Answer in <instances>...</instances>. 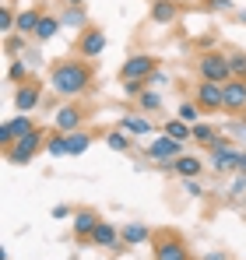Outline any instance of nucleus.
Listing matches in <instances>:
<instances>
[{
    "label": "nucleus",
    "mask_w": 246,
    "mask_h": 260,
    "mask_svg": "<svg viewBox=\"0 0 246 260\" xmlns=\"http://www.w3.org/2000/svg\"><path fill=\"white\" fill-rule=\"evenodd\" d=\"M28 130H36L32 116H28V113H18L14 120H4V127H0V144L7 148V144H14L18 137H25Z\"/></svg>",
    "instance_id": "obj_10"
},
{
    "label": "nucleus",
    "mask_w": 246,
    "mask_h": 260,
    "mask_svg": "<svg viewBox=\"0 0 246 260\" xmlns=\"http://www.w3.org/2000/svg\"><path fill=\"white\" fill-rule=\"evenodd\" d=\"M243 190H246V176L239 173V179H236V183H232V193H243Z\"/></svg>",
    "instance_id": "obj_37"
},
{
    "label": "nucleus",
    "mask_w": 246,
    "mask_h": 260,
    "mask_svg": "<svg viewBox=\"0 0 246 260\" xmlns=\"http://www.w3.org/2000/svg\"><path fill=\"white\" fill-rule=\"evenodd\" d=\"M197 106H201L204 113L222 109V85H218V81H204V85H197Z\"/></svg>",
    "instance_id": "obj_12"
},
{
    "label": "nucleus",
    "mask_w": 246,
    "mask_h": 260,
    "mask_svg": "<svg viewBox=\"0 0 246 260\" xmlns=\"http://www.w3.org/2000/svg\"><path fill=\"white\" fill-rule=\"evenodd\" d=\"M165 169H172V173L183 176V179H197L201 169H204V162H201L197 155H179V158H176V162H169Z\"/></svg>",
    "instance_id": "obj_13"
},
{
    "label": "nucleus",
    "mask_w": 246,
    "mask_h": 260,
    "mask_svg": "<svg viewBox=\"0 0 246 260\" xmlns=\"http://www.w3.org/2000/svg\"><path fill=\"white\" fill-rule=\"evenodd\" d=\"M243 130H246V123H243Z\"/></svg>",
    "instance_id": "obj_42"
},
{
    "label": "nucleus",
    "mask_w": 246,
    "mask_h": 260,
    "mask_svg": "<svg viewBox=\"0 0 246 260\" xmlns=\"http://www.w3.org/2000/svg\"><path fill=\"white\" fill-rule=\"evenodd\" d=\"M162 134H169V137H176V141H190V137H194V127H190L187 120H179V116H172V120H165Z\"/></svg>",
    "instance_id": "obj_19"
},
{
    "label": "nucleus",
    "mask_w": 246,
    "mask_h": 260,
    "mask_svg": "<svg viewBox=\"0 0 246 260\" xmlns=\"http://www.w3.org/2000/svg\"><path fill=\"white\" fill-rule=\"evenodd\" d=\"M197 71H201L204 81H218V85H225V81L232 78V63H229V56H222V53H214V49L201 53Z\"/></svg>",
    "instance_id": "obj_3"
},
{
    "label": "nucleus",
    "mask_w": 246,
    "mask_h": 260,
    "mask_svg": "<svg viewBox=\"0 0 246 260\" xmlns=\"http://www.w3.org/2000/svg\"><path fill=\"white\" fill-rule=\"evenodd\" d=\"M232 63V78H246V53H229Z\"/></svg>",
    "instance_id": "obj_31"
},
{
    "label": "nucleus",
    "mask_w": 246,
    "mask_h": 260,
    "mask_svg": "<svg viewBox=\"0 0 246 260\" xmlns=\"http://www.w3.org/2000/svg\"><path fill=\"white\" fill-rule=\"evenodd\" d=\"M201 260H229V253H218V250H214V253H204Z\"/></svg>",
    "instance_id": "obj_38"
},
{
    "label": "nucleus",
    "mask_w": 246,
    "mask_h": 260,
    "mask_svg": "<svg viewBox=\"0 0 246 260\" xmlns=\"http://www.w3.org/2000/svg\"><path fill=\"white\" fill-rule=\"evenodd\" d=\"M25 78H28L25 60H14V63H11V71H7V81H25Z\"/></svg>",
    "instance_id": "obj_32"
},
{
    "label": "nucleus",
    "mask_w": 246,
    "mask_h": 260,
    "mask_svg": "<svg viewBox=\"0 0 246 260\" xmlns=\"http://www.w3.org/2000/svg\"><path fill=\"white\" fill-rule=\"evenodd\" d=\"M39 11H21L18 14V21H14V28L21 32V36H36V28H39Z\"/></svg>",
    "instance_id": "obj_22"
},
{
    "label": "nucleus",
    "mask_w": 246,
    "mask_h": 260,
    "mask_svg": "<svg viewBox=\"0 0 246 260\" xmlns=\"http://www.w3.org/2000/svg\"><path fill=\"white\" fill-rule=\"evenodd\" d=\"M88 144H91V134H88V130H71V134H67V148H71V155H84Z\"/></svg>",
    "instance_id": "obj_23"
},
{
    "label": "nucleus",
    "mask_w": 246,
    "mask_h": 260,
    "mask_svg": "<svg viewBox=\"0 0 246 260\" xmlns=\"http://www.w3.org/2000/svg\"><path fill=\"white\" fill-rule=\"evenodd\" d=\"M99 221H102V218L95 215V211H88V208L78 211V215H74V236H78V239H91V232L99 229Z\"/></svg>",
    "instance_id": "obj_17"
},
{
    "label": "nucleus",
    "mask_w": 246,
    "mask_h": 260,
    "mask_svg": "<svg viewBox=\"0 0 246 260\" xmlns=\"http://www.w3.org/2000/svg\"><path fill=\"white\" fill-rule=\"evenodd\" d=\"M155 71H159L155 56H148V53H137V56H127V60H123L120 78H123V81H148Z\"/></svg>",
    "instance_id": "obj_5"
},
{
    "label": "nucleus",
    "mask_w": 246,
    "mask_h": 260,
    "mask_svg": "<svg viewBox=\"0 0 246 260\" xmlns=\"http://www.w3.org/2000/svg\"><path fill=\"white\" fill-rule=\"evenodd\" d=\"M120 236H123V243H127V246H137V243H148V239H151V229H148V225H141V221H134V225H123Z\"/></svg>",
    "instance_id": "obj_18"
},
{
    "label": "nucleus",
    "mask_w": 246,
    "mask_h": 260,
    "mask_svg": "<svg viewBox=\"0 0 246 260\" xmlns=\"http://www.w3.org/2000/svg\"><path fill=\"white\" fill-rule=\"evenodd\" d=\"M144 85H148V81H123V91L134 99V95H141V91H144Z\"/></svg>",
    "instance_id": "obj_34"
},
{
    "label": "nucleus",
    "mask_w": 246,
    "mask_h": 260,
    "mask_svg": "<svg viewBox=\"0 0 246 260\" xmlns=\"http://www.w3.org/2000/svg\"><path fill=\"white\" fill-rule=\"evenodd\" d=\"M106 144L113 148V151H130V134L127 130H113V134H106Z\"/></svg>",
    "instance_id": "obj_26"
},
{
    "label": "nucleus",
    "mask_w": 246,
    "mask_h": 260,
    "mask_svg": "<svg viewBox=\"0 0 246 260\" xmlns=\"http://www.w3.org/2000/svg\"><path fill=\"white\" fill-rule=\"evenodd\" d=\"M214 137H218L214 127H207V123H194V141H201V144L211 148V144H214Z\"/></svg>",
    "instance_id": "obj_27"
},
{
    "label": "nucleus",
    "mask_w": 246,
    "mask_h": 260,
    "mask_svg": "<svg viewBox=\"0 0 246 260\" xmlns=\"http://www.w3.org/2000/svg\"><path fill=\"white\" fill-rule=\"evenodd\" d=\"M81 123H84V113L78 106H64V109H56V116H53V127L60 130V134L81 130Z\"/></svg>",
    "instance_id": "obj_11"
},
{
    "label": "nucleus",
    "mask_w": 246,
    "mask_h": 260,
    "mask_svg": "<svg viewBox=\"0 0 246 260\" xmlns=\"http://www.w3.org/2000/svg\"><path fill=\"white\" fill-rule=\"evenodd\" d=\"M137 106H141V109H159V106H162V95H155V91H141V95H137Z\"/></svg>",
    "instance_id": "obj_30"
},
{
    "label": "nucleus",
    "mask_w": 246,
    "mask_h": 260,
    "mask_svg": "<svg viewBox=\"0 0 246 260\" xmlns=\"http://www.w3.org/2000/svg\"><path fill=\"white\" fill-rule=\"evenodd\" d=\"M60 21H64V25H71V28H81V25H84V7H71Z\"/></svg>",
    "instance_id": "obj_28"
},
{
    "label": "nucleus",
    "mask_w": 246,
    "mask_h": 260,
    "mask_svg": "<svg viewBox=\"0 0 246 260\" xmlns=\"http://www.w3.org/2000/svg\"><path fill=\"white\" fill-rule=\"evenodd\" d=\"M14 21H18V14H14V11H11V7L4 4V7H0V32L7 36V32L14 28Z\"/></svg>",
    "instance_id": "obj_29"
},
{
    "label": "nucleus",
    "mask_w": 246,
    "mask_h": 260,
    "mask_svg": "<svg viewBox=\"0 0 246 260\" xmlns=\"http://www.w3.org/2000/svg\"><path fill=\"white\" fill-rule=\"evenodd\" d=\"M120 127L130 134V137H148L151 134V123L144 120V116H123L120 120Z\"/></svg>",
    "instance_id": "obj_21"
},
{
    "label": "nucleus",
    "mask_w": 246,
    "mask_h": 260,
    "mask_svg": "<svg viewBox=\"0 0 246 260\" xmlns=\"http://www.w3.org/2000/svg\"><path fill=\"white\" fill-rule=\"evenodd\" d=\"M179 155H183V141H176V137H169V134H162L159 141L148 144V158H155V162H162V166L176 162Z\"/></svg>",
    "instance_id": "obj_8"
},
{
    "label": "nucleus",
    "mask_w": 246,
    "mask_h": 260,
    "mask_svg": "<svg viewBox=\"0 0 246 260\" xmlns=\"http://www.w3.org/2000/svg\"><path fill=\"white\" fill-rule=\"evenodd\" d=\"M236 166H239V151L225 137H214V144H211V169L214 173H236Z\"/></svg>",
    "instance_id": "obj_6"
},
{
    "label": "nucleus",
    "mask_w": 246,
    "mask_h": 260,
    "mask_svg": "<svg viewBox=\"0 0 246 260\" xmlns=\"http://www.w3.org/2000/svg\"><path fill=\"white\" fill-rule=\"evenodd\" d=\"M211 11H232V0H207Z\"/></svg>",
    "instance_id": "obj_35"
},
{
    "label": "nucleus",
    "mask_w": 246,
    "mask_h": 260,
    "mask_svg": "<svg viewBox=\"0 0 246 260\" xmlns=\"http://www.w3.org/2000/svg\"><path fill=\"white\" fill-rule=\"evenodd\" d=\"M151 243H155V260H190V246L176 232H162Z\"/></svg>",
    "instance_id": "obj_4"
},
{
    "label": "nucleus",
    "mask_w": 246,
    "mask_h": 260,
    "mask_svg": "<svg viewBox=\"0 0 246 260\" xmlns=\"http://www.w3.org/2000/svg\"><path fill=\"white\" fill-rule=\"evenodd\" d=\"M222 109L225 113H243L246 109V78H229L222 85Z\"/></svg>",
    "instance_id": "obj_7"
},
{
    "label": "nucleus",
    "mask_w": 246,
    "mask_h": 260,
    "mask_svg": "<svg viewBox=\"0 0 246 260\" xmlns=\"http://www.w3.org/2000/svg\"><path fill=\"white\" fill-rule=\"evenodd\" d=\"M179 18V4L176 0H155L151 4V21L155 25H172Z\"/></svg>",
    "instance_id": "obj_15"
},
{
    "label": "nucleus",
    "mask_w": 246,
    "mask_h": 260,
    "mask_svg": "<svg viewBox=\"0 0 246 260\" xmlns=\"http://www.w3.org/2000/svg\"><path fill=\"white\" fill-rule=\"evenodd\" d=\"M39 106V85H21L14 91V109L18 113H32Z\"/></svg>",
    "instance_id": "obj_16"
},
{
    "label": "nucleus",
    "mask_w": 246,
    "mask_h": 260,
    "mask_svg": "<svg viewBox=\"0 0 246 260\" xmlns=\"http://www.w3.org/2000/svg\"><path fill=\"white\" fill-rule=\"evenodd\" d=\"M106 32L102 28H84L81 39H78V53H81V60H95V56H102V49H106Z\"/></svg>",
    "instance_id": "obj_9"
},
{
    "label": "nucleus",
    "mask_w": 246,
    "mask_h": 260,
    "mask_svg": "<svg viewBox=\"0 0 246 260\" xmlns=\"http://www.w3.org/2000/svg\"><path fill=\"white\" fill-rule=\"evenodd\" d=\"M39 148H46V134L36 127V130H28L25 137H18L14 144H7V148H4V158H7L11 166H28Z\"/></svg>",
    "instance_id": "obj_2"
},
{
    "label": "nucleus",
    "mask_w": 246,
    "mask_h": 260,
    "mask_svg": "<svg viewBox=\"0 0 246 260\" xmlns=\"http://www.w3.org/2000/svg\"><path fill=\"white\" fill-rule=\"evenodd\" d=\"M67 215H71V211H67L64 204H56V208H53V218H67Z\"/></svg>",
    "instance_id": "obj_39"
},
{
    "label": "nucleus",
    "mask_w": 246,
    "mask_h": 260,
    "mask_svg": "<svg viewBox=\"0 0 246 260\" xmlns=\"http://www.w3.org/2000/svg\"><path fill=\"white\" fill-rule=\"evenodd\" d=\"M60 25H64L60 18H53V14H42V18H39V28H36V39H39V43H49V39L60 32Z\"/></svg>",
    "instance_id": "obj_20"
},
{
    "label": "nucleus",
    "mask_w": 246,
    "mask_h": 260,
    "mask_svg": "<svg viewBox=\"0 0 246 260\" xmlns=\"http://www.w3.org/2000/svg\"><path fill=\"white\" fill-rule=\"evenodd\" d=\"M67 7H84V0H64Z\"/></svg>",
    "instance_id": "obj_41"
},
{
    "label": "nucleus",
    "mask_w": 246,
    "mask_h": 260,
    "mask_svg": "<svg viewBox=\"0 0 246 260\" xmlns=\"http://www.w3.org/2000/svg\"><path fill=\"white\" fill-rule=\"evenodd\" d=\"M91 85V67L88 60H60L53 71H49V88L64 99H78L84 95Z\"/></svg>",
    "instance_id": "obj_1"
},
{
    "label": "nucleus",
    "mask_w": 246,
    "mask_h": 260,
    "mask_svg": "<svg viewBox=\"0 0 246 260\" xmlns=\"http://www.w3.org/2000/svg\"><path fill=\"white\" fill-rule=\"evenodd\" d=\"M183 190H187L190 197H204V186H201L197 179H183Z\"/></svg>",
    "instance_id": "obj_33"
},
{
    "label": "nucleus",
    "mask_w": 246,
    "mask_h": 260,
    "mask_svg": "<svg viewBox=\"0 0 246 260\" xmlns=\"http://www.w3.org/2000/svg\"><path fill=\"white\" fill-rule=\"evenodd\" d=\"M148 85H169V74H162V71H155V74L148 78Z\"/></svg>",
    "instance_id": "obj_36"
},
{
    "label": "nucleus",
    "mask_w": 246,
    "mask_h": 260,
    "mask_svg": "<svg viewBox=\"0 0 246 260\" xmlns=\"http://www.w3.org/2000/svg\"><path fill=\"white\" fill-rule=\"evenodd\" d=\"M46 151H49V158H64V155H71V148H67V134H53L49 141H46Z\"/></svg>",
    "instance_id": "obj_24"
},
{
    "label": "nucleus",
    "mask_w": 246,
    "mask_h": 260,
    "mask_svg": "<svg viewBox=\"0 0 246 260\" xmlns=\"http://www.w3.org/2000/svg\"><path fill=\"white\" fill-rule=\"evenodd\" d=\"M120 229H116V225H109V221H99V229H95V232H91V243H95V246H106V250H116V246H120Z\"/></svg>",
    "instance_id": "obj_14"
},
{
    "label": "nucleus",
    "mask_w": 246,
    "mask_h": 260,
    "mask_svg": "<svg viewBox=\"0 0 246 260\" xmlns=\"http://www.w3.org/2000/svg\"><path fill=\"white\" fill-rule=\"evenodd\" d=\"M236 173L246 176V151H239V166H236Z\"/></svg>",
    "instance_id": "obj_40"
},
{
    "label": "nucleus",
    "mask_w": 246,
    "mask_h": 260,
    "mask_svg": "<svg viewBox=\"0 0 246 260\" xmlns=\"http://www.w3.org/2000/svg\"><path fill=\"white\" fill-rule=\"evenodd\" d=\"M201 113H204V109H201L197 102H183V106L176 109V116H179V120H187L190 127H194V123H201Z\"/></svg>",
    "instance_id": "obj_25"
}]
</instances>
